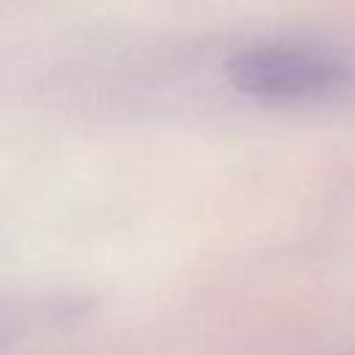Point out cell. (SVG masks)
Segmentation results:
<instances>
[{
	"label": "cell",
	"mask_w": 355,
	"mask_h": 355,
	"mask_svg": "<svg viewBox=\"0 0 355 355\" xmlns=\"http://www.w3.org/2000/svg\"><path fill=\"white\" fill-rule=\"evenodd\" d=\"M230 83L263 103H324L355 92V58L313 42H258L227 64Z\"/></svg>",
	"instance_id": "obj_1"
}]
</instances>
